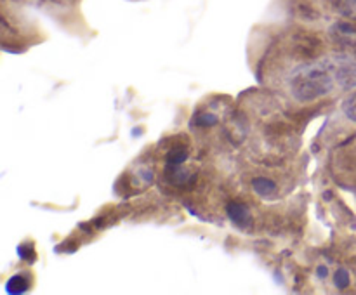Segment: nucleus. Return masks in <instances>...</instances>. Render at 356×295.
Returning a JSON list of instances; mask_svg holds the SVG:
<instances>
[{"mask_svg": "<svg viewBox=\"0 0 356 295\" xmlns=\"http://www.w3.org/2000/svg\"><path fill=\"white\" fill-rule=\"evenodd\" d=\"M226 214L233 226H236L240 231H249L252 228V214H250L249 205L243 201H229L226 207Z\"/></svg>", "mask_w": 356, "mask_h": 295, "instance_id": "4", "label": "nucleus"}, {"mask_svg": "<svg viewBox=\"0 0 356 295\" xmlns=\"http://www.w3.org/2000/svg\"><path fill=\"white\" fill-rule=\"evenodd\" d=\"M334 44L343 51H356V21H337L329 30Z\"/></svg>", "mask_w": 356, "mask_h": 295, "instance_id": "3", "label": "nucleus"}, {"mask_svg": "<svg viewBox=\"0 0 356 295\" xmlns=\"http://www.w3.org/2000/svg\"><path fill=\"white\" fill-rule=\"evenodd\" d=\"M30 288V280L24 274H14L9 281H7V292L9 294H23Z\"/></svg>", "mask_w": 356, "mask_h": 295, "instance_id": "7", "label": "nucleus"}, {"mask_svg": "<svg viewBox=\"0 0 356 295\" xmlns=\"http://www.w3.org/2000/svg\"><path fill=\"white\" fill-rule=\"evenodd\" d=\"M250 186H252V191L257 194V196L264 198V200H271L278 194V184L275 183L271 177L266 176H257L250 180Z\"/></svg>", "mask_w": 356, "mask_h": 295, "instance_id": "5", "label": "nucleus"}, {"mask_svg": "<svg viewBox=\"0 0 356 295\" xmlns=\"http://www.w3.org/2000/svg\"><path fill=\"white\" fill-rule=\"evenodd\" d=\"M337 85L334 58L298 66L289 78V90L299 103H313L329 96Z\"/></svg>", "mask_w": 356, "mask_h": 295, "instance_id": "1", "label": "nucleus"}, {"mask_svg": "<svg viewBox=\"0 0 356 295\" xmlns=\"http://www.w3.org/2000/svg\"><path fill=\"white\" fill-rule=\"evenodd\" d=\"M188 148H181V146H176V148L170 149L167 153V165H184V162L188 160Z\"/></svg>", "mask_w": 356, "mask_h": 295, "instance_id": "8", "label": "nucleus"}, {"mask_svg": "<svg viewBox=\"0 0 356 295\" xmlns=\"http://www.w3.org/2000/svg\"><path fill=\"white\" fill-rule=\"evenodd\" d=\"M318 276L320 278H325L327 276V267L325 266H320L318 267Z\"/></svg>", "mask_w": 356, "mask_h": 295, "instance_id": "12", "label": "nucleus"}, {"mask_svg": "<svg viewBox=\"0 0 356 295\" xmlns=\"http://www.w3.org/2000/svg\"><path fill=\"white\" fill-rule=\"evenodd\" d=\"M193 120L195 125H198V127H212V125L218 124V117L209 113V111H198L193 117Z\"/></svg>", "mask_w": 356, "mask_h": 295, "instance_id": "10", "label": "nucleus"}, {"mask_svg": "<svg viewBox=\"0 0 356 295\" xmlns=\"http://www.w3.org/2000/svg\"><path fill=\"white\" fill-rule=\"evenodd\" d=\"M334 285L339 290H344V288L350 287V273L346 269H337L334 273Z\"/></svg>", "mask_w": 356, "mask_h": 295, "instance_id": "11", "label": "nucleus"}, {"mask_svg": "<svg viewBox=\"0 0 356 295\" xmlns=\"http://www.w3.org/2000/svg\"><path fill=\"white\" fill-rule=\"evenodd\" d=\"M343 113L346 115L348 120L355 121L356 124V90L351 92L346 99L343 101Z\"/></svg>", "mask_w": 356, "mask_h": 295, "instance_id": "9", "label": "nucleus"}, {"mask_svg": "<svg viewBox=\"0 0 356 295\" xmlns=\"http://www.w3.org/2000/svg\"><path fill=\"white\" fill-rule=\"evenodd\" d=\"M332 7L339 16L356 21V0H332Z\"/></svg>", "mask_w": 356, "mask_h": 295, "instance_id": "6", "label": "nucleus"}, {"mask_svg": "<svg viewBox=\"0 0 356 295\" xmlns=\"http://www.w3.org/2000/svg\"><path fill=\"white\" fill-rule=\"evenodd\" d=\"M336 82L341 89L350 90L356 87V58L353 56H336L334 58Z\"/></svg>", "mask_w": 356, "mask_h": 295, "instance_id": "2", "label": "nucleus"}]
</instances>
